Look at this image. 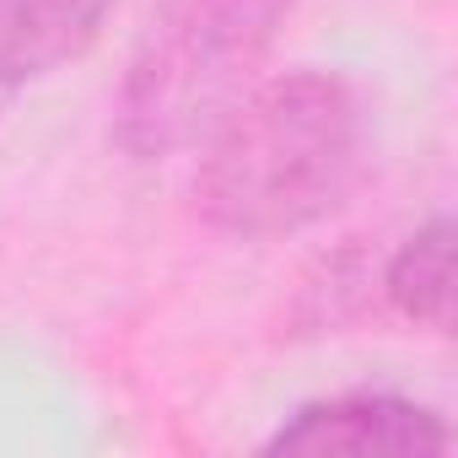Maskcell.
<instances>
[{"label":"cell","mask_w":458,"mask_h":458,"mask_svg":"<svg viewBox=\"0 0 458 458\" xmlns=\"http://www.w3.org/2000/svg\"><path fill=\"white\" fill-rule=\"evenodd\" d=\"M367 173V108L335 71L259 81L199 140L194 210L243 243L308 233Z\"/></svg>","instance_id":"6da1fadb"},{"label":"cell","mask_w":458,"mask_h":458,"mask_svg":"<svg viewBox=\"0 0 458 458\" xmlns=\"http://www.w3.org/2000/svg\"><path fill=\"white\" fill-rule=\"evenodd\" d=\"M377 292L404 324L447 335L453 324V221L447 216H431L415 238H404V249L383 265Z\"/></svg>","instance_id":"5b68a950"},{"label":"cell","mask_w":458,"mask_h":458,"mask_svg":"<svg viewBox=\"0 0 458 458\" xmlns=\"http://www.w3.org/2000/svg\"><path fill=\"white\" fill-rule=\"evenodd\" d=\"M108 12L114 0H0V108L22 87L81 60Z\"/></svg>","instance_id":"277c9868"},{"label":"cell","mask_w":458,"mask_h":458,"mask_svg":"<svg viewBox=\"0 0 458 458\" xmlns=\"http://www.w3.org/2000/svg\"><path fill=\"white\" fill-rule=\"evenodd\" d=\"M286 17L292 0H162L124 65L114 140L135 162L199 146L259 87Z\"/></svg>","instance_id":"7a4b0ae2"},{"label":"cell","mask_w":458,"mask_h":458,"mask_svg":"<svg viewBox=\"0 0 458 458\" xmlns=\"http://www.w3.org/2000/svg\"><path fill=\"white\" fill-rule=\"evenodd\" d=\"M367 302H372V270L361 265V254H356V249H345V254L324 259V265H318V276L302 286L297 324H302L308 335H324V329L351 324Z\"/></svg>","instance_id":"8992f818"},{"label":"cell","mask_w":458,"mask_h":458,"mask_svg":"<svg viewBox=\"0 0 458 458\" xmlns=\"http://www.w3.org/2000/svg\"><path fill=\"white\" fill-rule=\"evenodd\" d=\"M453 442L447 420L404 394L383 388H351L302 404L281 431L265 442V453H442Z\"/></svg>","instance_id":"3957f363"}]
</instances>
